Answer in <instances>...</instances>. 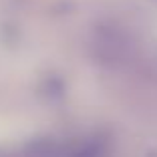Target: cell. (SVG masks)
<instances>
[{
    "label": "cell",
    "instance_id": "cell-1",
    "mask_svg": "<svg viewBox=\"0 0 157 157\" xmlns=\"http://www.w3.org/2000/svg\"><path fill=\"white\" fill-rule=\"evenodd\" d=\"M18 157H107V149L100 141L40 139L26 145Z\"/></svg>",
    "mask_w": 157,
    "mask_h": 157
}]
</instances>
